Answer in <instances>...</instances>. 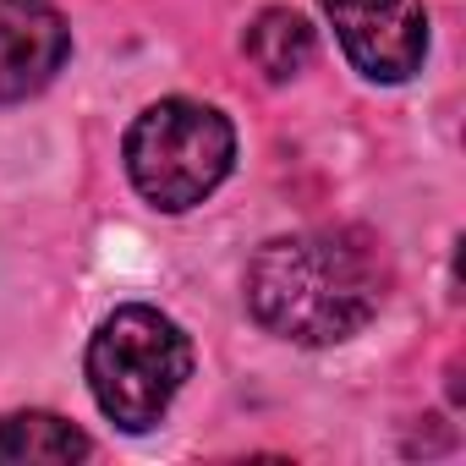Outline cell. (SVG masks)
<instances>
[{"label":"cell","mask_w":466,"mask_h":466,"mask_svg":"<svg viewBox=\"0 0 466 466\" xmlns=\"http://www.w3.org/2000/svg\"><path fill=\"white\" fill-rule=\"evenodd\" d=\"M253 319L297 346H340L384 308V258L362 230L275 237L248 264Z\"/></svg>","instance_id":"cell-1"},{"label":"cell","mask_w":466,"mask_h":466,"mask_svg":"<svg viewBox=\"0 0 466 466\" xmlns=\"http://www.w3.org/2000/svg\"><path fill=\"white\" fill-rule=\"evenodd\" d=\"M187 373L192 340L159 308H116L88 340V390L127 433H148L181 395Z\"/></svg>","instance_id":"cell-2"},{"label":"cell","mask_w":466,"mask_h":466,"mask_svg":"<svg viewBox=\"0 0 466 466\" xmlns=\"http://www.w3.org/2000/svg\"><path fill=\"white\" fill-rule=\"evenodd\" d=\"M230 159H237V132L214 105L198 99H159L127 132V176L165 214L203 203L230 176Z\"/></svg>","instance_id":"cell-3"},{"label":"cell","mask_w":466,"mask_h":466,"mask_svg":"<svg viewBox=\"0 0 466 466\" xmlns=\"http://www.w3.org/2000/svg\"><path fill=\"white\" fill-rule=\"evenodd\" d=\"M346 61L373 83H406L428 56L422 0H324Z\"/></svg>","instance_id":"cell-4"},{"label":"cell","mask_w":466,"mask_h":466,"mask_svg":"<svg viewBox=\"0 0 466 466\" xmlns=\"http://www.w3.org/2000/svg\"><path fill=\"white\" fill-rule=\"evenodd\" d=\"M72 56V28L56 0H0V105L34 99Z\"/></svg>","instance_id":"cell-5"},{"label":"cell","mask_w":466,"mask_h":466,"mask_svg":"<svg viewBox=\"0 0 466 466\" xmlns=\"http://www.w3.org/2000/svg\"><path fill=\"white\" fill-rule=\"evenodd\" d=\"M88 433L56 411H12L0 417V466H39V461H83Z\"/></svg>","instance_id":"cell-6"},{"label":"cell","mask_w":466,"mask_h":466,"mask_svg":"<svg viewBox=\"0 0 466 466\" xmlns=\"http://www.w3.org/2000/svg\"><path fill=\"white\" fill-rule=\"evenodd\" d=\"M242 50H248V61H253L269 83H291L297 72H308L319 39H313L308 17H297V12H286V6H269V12L253 17Z\"/></svg>","instance_id":"cell-7"}]
</instances>
